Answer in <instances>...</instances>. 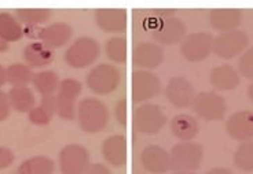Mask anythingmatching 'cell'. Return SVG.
<instances>
[{"mask_svg":"<svg viewBox=\"0 0 253 174\" xmlns=\"http://www.w3.org/2000/svg\"><path fill=\"white\" fill-rule=\"evenodd\" d=\"M249 37L245 32L231 31L220 33L213 40V51L215 55L221 59H233L237 55H242L248 50Z\"/></svg>","mask_w":253,"mask_h":174,"instance_id":"obj_11","label":"cell"},{"mask_svg":"<svg viewBox=\"0 0 253 174\" xmlns=\"http://www.w3.org/2000/svg\"><path fill=\"white\" fill-rule=\"evenodd\" d=\"M24 37V28L18 18L10 13H0V38L4 43H14Z\"/></svg>","mask_w":253,"mask_h":174,"instance_id":"obj_26","label":"cell"},{"mask_svg":"<svg viewBox=\"0 0 253 174\" xmlns=\"http://www.w3.org/2000/svg\"><path fill=\"white\" fill-rule=\"evenodd\" d=\"M7 82L13 87H26L32 82L35 73L25 63H13L6 68Z\"/></svg>","mask_w":253,"mask_h":174,"instance_id":"obj_30","label":"cell"},{"mask_svg":"<svg viewBox=\"0 0 253 174\" xmlns=\"http://www.w3.org/2000/svg\"><path fill=\"white\" fill-rule=\"evenodd\" d=\"M209 81L216 91H233L240 85L241 75L234 66L224 63L211 70Z\"/></svg>","mask_w":253,"mask_h":174,"instance_id":"obj_21","label":"cell"},{"mask_svg":"<svg viewBox=\"0 0 253 174\" xmlns=\"http://www.w3.org/2000/svg\"><path fill=\"white\" fill-rule=\"evenodd\" d=\"M238 73L247 80L253 81V47L245 50L238 61Z\"/></svg>","mask_w":253,"mask_h":174,"instance_id":"obj_33","label":"cell"},{"mask_svg":"<svg viewBox=\"0 0 253 174\" xmlns=\"http://www.w3.org/2000/svg\"><path fill=\"white\" fill-rule=\"evenodd\" d=\"M172 174H197L194 172H173Z\"/></svg>","mask_w":253,"mask_h":174,"instance_id":"obj_42","label":"cell"},{"mask_svg":"<svg viewBox=\"0 0 253 174\" xmlns=\"http://www.w3.org/2000/svg\"><path fill=\"white\" fill-rule=\"evenodd\" d=\"M24 61L31 69H43L54 61V52L40 41L29 43L22 52Z\"/></svg>","mask_w":253,"mask_h":174,"instance_id":"obj_23","label":"cell"},{"mask_svg":"<svg viewBox=\"0 0 253 174\" xmlns=\"http://www.w3.org/2000/svg\"><path fill=\"white\" fill-rule=\"evenodd\" d=\"M248 96H249V99H251V102L253 103V82L249 85V88H248Z\"/></svg>","mask_w":253,"mask_h":174,"instance_id":"obj_41","label":"cell"},{"mask_svg":"<svg viewBox=\"0 0 253 174\" xmlns=\"http://www.w3.org/2000/svg\"><path fill=\"white\" fill-rule=\"evenodd\" d=\"M57 96L55 95L43 96L38 106H35L29 111L28 118H29L31 124L38 125V126H45L52 121L54 115L57 114Z\"/></svg>","mask_w":253,"mask_h":174,"instance_id":"obj_24","label":"cell"},{"mask_svg":"<svg viewBox=\"0 0 253 174\" xmlns=\"http://www.w3.org/2000/svg\"><path fill=\"white\" fill-rule=\"evenodd\" d=\"M169 155L173 172H196L201 166L204 148L194 141H180L172 147Z\"/></svg>","mask_w":253,"mask_h":174,"instance_id":"obj_5","label":"cell"},{"mask_svg":"<svg viewBox=\"0 0 253 174\" xmlns=\"http://www.w3.org/2000/svg\"><path fill=\"white\" fill-rule=\"evenodd\" d=\"M61 174H85L91 165L88 149L82 144H68L58 155Z\"/></svg>","mask_w":253,"mask_h":174,"instance_id":"obj_8","label":"cell"},{"mask_svg":"<svg viewBox=\"0 0 253 174\" xmlns=\"http://www.w3.org/2000/svg\"><path fill=\"white\" fill-rule=\"evenodd\" d=\"M55 163L50 156L36 155L28 158L17 168V174H52Z\"/></svg>","mask_w":253,"mask_h":174,"instance_id":"obj_27","label":"cell"},{"mask_svg":"<svg viewBox=\"0 0 253 174\" xmlns=\"http://www.w3.org/2000/svg\"><path fill=\"white\" fill-rule=\"evenodd\" d=\"M94 18L98 28L106 33H124L128 26V13L124 8H98Z\"/></svg>","mask_w":253,"mask_h":174,"instance_id":"obj_17","label":"cell"},{"mask_svg":"<svg viewBox=\"0 0 253 174\" xmlns=\"http://www.w3.org/2000/svg\"><path fill=\"white\" fill-rule=\"evenodd\" d=\"M205 174H234L227 168H213L208 170Z\"/></svg>","mask_w":253,"mask_h":174,"instance_id":"obj_38","label":"cell"},{"mask_svg":"<svg viewBox=\"0 0 253 174\" xmlns=\"http://www.w3.org/2000/svg\"><path fill=\"white\" fill-rule=\"evenodd\" d=\"M7 50H8V44L4 43V41L0 38V54H1V52H6Z\"/></svg>","mask_w":253,"mask_h":174,"instance_id":"obj_40","label":"cell"},{"mask_svg":"<svg viewBox=\"0 0 253 174\" xmlns=\"http://www.w3.org/2000/svg\"><path fill=\"white\" fill-rule=\"evenodd\" d=\"M15 161V155L10 148L7 147H0V170L10 168Z\"/></svg>","mask_w":253,"mask_h":174,"instance_id":"obj_35","label":"cell"},{"mask_svg":"<svg viewBox=\"0 0 253 174\" xmlns=\"http://www.w3.org/2000/svg\"><path fill=\"white\" fill-rule=\"evenodd\" d=\"M114 119L121 125L126 126L128 125V102L126 99H120L114 104Z\"/></svg>","mask_w":253,"mask_h":174,"instance_id":"obj_34","label":"cell"},{"mask_svg":"<svg viewBox=\"0 0 253 174\" xmlns=\"http://www.w3.org/2000/svg\"><path fill=\"white\" fill-rule=\"evenodd\" d=\"M105 52L113 63H126L128 59V40L123 36L110 37L105 45Z\"/></svg>","mask_w":253,"mask_h":174,"instance_id":"obj_31","label":"cell"},{"mask_svg":"<svg viewBox=\"0 0 253 174\" xmlns=\"http://www.w3.org/2000/svg\"><path fill=\"white\" fill-rule=\"evenodd\" d=\"M140 163L147 173L164 174L171 170V155L157 144H149L140 152Z\"/></svg>","mask_w":253,"mask_h":174,"instance_id":"obj_15","label":"cell"},{"mask_svg":"<svg viewBox=\"0 0 253 174\" xmlns=\"http://www.w3.org/2000/svg\"><path fill=\"white\" fill-rule=\"evenodd\" d=\"M244 18L240 8H213L209 11V24L220 33L237 31Z\"/></svg>","mask_w":253,"mask_h":174,"instance_id":"obj_20","label":"cell"},{"mask_svg":"<svg viewBox=\"0 0 253 174\" xmlns=\"http://www.w3.org/2000/svg\"><path fill=\"white\" fill-rule=\"evenodd\" d=\"M132 128L133 131L142 135H157L164 128L168 117L163 107L154 103H143L139 104L132 111Z\"/></svg>","mask_w":253,"mask_h":174,"instance_id":"obj_2","label":"cell"},{"mask_svg":"<svg viewBox=\"0 0 253 174\" xmlns=\"http://www.w3.org/2000/svg\"><path fill=\"white\" fill-rule=\"evenodd\" d=\"M191 108L198 118L213 122V121H221L226 117L227 103L219 94L213 91H205L196 94Z\"/></svg>","mask_w":253,"mask_h":174,"instance_id":"obj_7","label":"cell"},{"mask_svg":"<svg viewBox=\"0 0 253 174\" xmlns=\"http://www.w3.org/2000/svg\"><path fill=\"white\" fill-rule=\"evenodd\" d=\"M121 84L120 70L110 63H99L88 71L85 85L95 95H110L117 91Z\"/></svg>","mask_w":253,"mask_h":174,"instance_id":"obj_3","label":"cell"},{"mask_svg":"<svg viewBox=\"0 0 253 174\" xmlns=\"http://www.w3.org/2000/svg\"><path fill=\"white\" fill-rule=\"evenodd\" d=\"M233 162L242 172H253V141L241 143L235 149Z\"/></svg>","mask_w":253,"mask_h":174,"instance_id":"obj_32","label":"cell"},{"mask_svg":"<svg viewBox=\"0 0 253 174\" xmlns=\"http://www.w3.org/2000/svg\"><path fill=\"white\" fill-rule=\"evenodd\" d=\"M10 111H11V106L8 102V96L6 92L0 89V122L6 121L10 117Z\"/></svg>","mask_w":253,"mask_h":174,"instance_id":"obj_36","label":"cell"},{"mask_svg":"<svg viewBox=\"0 0 253 174\" xmlns=\"http://www.w3.org/2000/svg\"><path fill=\"white\" fill-rule=\"evenodd\" d=\"M108 106L96 98H85L79 102L76 119L79 126L85 133H99L109 124Z\"/></svg>","mask_w":253,"mask_h":174,"instance_id":"obj_1","label":"cell"},{"mask_svg":"<svg viewBox=\"0 0 253 174\" xmlns=\"http://www.w3.org/2000/svg\"><path fill=\"white\" fill-rule=\"evenodd\" d=\"M83 85L75 78H65L61 81L57 92V114L63 121H73L76 118L77 99L82 95Z\"/></svg>","mask_w":253,"mask_h":174,"instance_id":"obj_9","label":"cell"},{"mask_svg":"<svg viewBox=\"0 0 253 174\" xmlns=\"http://www.w3.org/2000/svg\"><path fill=\"white\" fill-rule=\"evenodd\" d=\"M7 96L11 108L17 112L29 114L32 108L36 106V98L29 87H11L7 92Z\"/></svg>","mask_w":253,"mask_h":174,"instance_id":"obj_25","label":"cell"},{"mask_svg":"<svg viewBox=\"0 0 253 174\" xmlns=\"http://www.w3.org/2000/svg\"><path fill=\"white\" fill-rule=\"evenodd\" d=\"M132 65L139 70H154L164 62V50L157 43L146 41L133 47L131 54Z\"/></svg>","mask_w":253,"mask_h":174,"instance_id":"obj_13","label":"cell"},{"mask_svg":"<svg viewBox=\"0 0 253 174\" xmlns=\"http://www.w3.org/2000/svg\"><path fill=\"white\" fill-rule=\"evenodd\" d=\"M101 55V47L98 41L88 36L75 40L65 51V62L73 69H85L94 65Z\"/></svg>","mask_w":253,"mask_h":174,"instance_id":"obj_4","label":"cell"},{"mask_svg":"<svg viewBox=\"0 0 253 174\" xmlns=\"http://www.w3.org/2000/svg\"><path fill=\"white\" fill-rule=\"evenodd\" d=\"M85 174H112V170L103 163H91Z\"/></svg>","mask_w":253,"mask_h":174,"instance_id":"obj_37","label":"cell"},{"mask_svg":"<svg viewBox=\"0 0 253 174\" xmlns=\"http://www.w3.org/2000/svg\"><path fill=\"white\" fill-rule=\"evenodd\" d=\"M103 159L113 168H123L128 161V143L123 135H112L101 145Z\"/></svg>","mask_w":253,"mask_h":174,"instance_id":"obj_18","label":"cell"},{"mask_svg":"<svg viewBox=\"0 0 253 174\" xmlns=\"http://www.w3.org/2000/svg\"><path fill=\"white\" fill-rule=\"evenodd\" d=\"M161 92V80L149 70L135 69L131 74V99L133 104L149 103Z\"/></svg>","mask_w":253,"mask_h":174,"instance_id":"obj_6","label":"cell"},{"mask_svg":"<svg viewBox=\"0 0 253 174\" xmlns=\"http://www.w3.org/2000/svg\"><path fill=\"white\" fill-rule=\"evenodd\" d=\"M165 98L176 108H187L191 107L193 100L196 98V91L193 84L187 78L175 75L168 81L165 87Z\"/></svg>","mask_w":253,"mask_h":174,"instance_id":"obj_14","label":"cell"},{"mask_svg":"<svg viewBox=\"0 0 253 174\" xmlns=\"http://www.w3.org/2000/svg\"><path fill=\"white\" fill-rule=\"evenodd\" d=\"M32 84L42 96H51L58 92L61 80L54 70H42L39 73H35Z\"/></svg>","mask_w":253,"mask_h":174,"instance_id":"obj_28","label":"cell"},{"mask_svg":"<svg viewBox=\"0 0 253 174\" xmlns=\"http://www.w3.org/2000/svg\"><path fill=\"white\" fill-rule=\"evenodd\" d=\"M73 36L72 26L65 22H54L39 29L38 38L50 50H57L69 43Z\"/></svg>","mask_w":253,"mask_h":174,"instance_id":"obj_19","label":"cell"},{"mask_svg":"<svg viewBox=\"0 0 253 174\" xmlns=\"http://www.w3.org/2000/svg\"><path fill=\"white\" fill-rule=\"evenodd\" d=\"M215 37L209 32H196L187 35L180 44V54L191 63L203 62L213 51Z\"/></svg>","mask_w":253,"mask_h":174,"instance_id":"obj_10","label":"cell"},{"mask_svg":"<svg viewBox=\"0 0 253 174\" xmlns=\"http://www.w3.org/2000/svg\"><path fill=\"white\" fill-rule=\"evenodd\" d=\"M7 82V75H6V68L0 65V88L3 87Z\"/></svg>","mask_w":253,"mask_h":174,"instance_id":"obj_39","label":"cell"},{"mask_svg":"<svg viewBox=\"0 0 253 174\" xmlns=\"http://www.w3.org/2000/svg\"><path fill=\"white\" fill-rule=\"evenodd\" d=\"M226 132L233 140L245 143L253 140V111L241 110L230 115L226 122Z\"/></svg>","mask_w":253,"mask_h":174,"instance_id":"obj_16","label":"cell"},{"mask_svg":"<svg viewBox=\"0 0 253 174\" xmlns=\"http://www.w3.org/2000/svg\"><path fill=\"white\" fill-rule=\"evenodd\" d=\"M186 31L187 29L183 21L173 15L160 21L153 28L152 37L160 45H175L183 41V38L186 37Z\"/></svg>","mask_w":253,"mask_h":174,"instance_id":"obj_12","label":"cell"},{"mask_svg":"<svg viewBox=\"0 0 253 174\" xmlns=\"http://www.w3.org/2000/svg\"><path fill=\"white\" fill-rule=\"evenodd\" d=\"M173 136L180 141H193L200 132V125L190 114H177L171 119L169 124Z\"/></svg>","mask_w":253,"mask_h":174,"instance_id":"obj_22","label":"cell"},{"mask_svg":"<svg viewBox=\"0 0 253 174\" xmlns=\"http://www.w3.org/2000/svg\"><path fill=\"white\" fill-rule=\"evenodd\" d=\"M52 11L48 8H18L15 11V17L21 24L28 28H36L45 24L51 18Z\"/></svg>","mask_w":253,"mask_h":174,"instance_id":"obj_29","label":"cell"}]
</instances>
